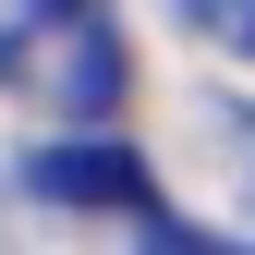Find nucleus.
<instances>
[{
	"label": "nucleus",
	"mask_w": 255,
	"mask_h": 255,
	"mask_svg": "<svg viewBox=\"0 0 255 255\" xmlns=\"http://www.w3.org/2000/svg\"><path fill=\"white\" fill-rule=\"evenodd\" d=\"M146 255H243V243H219V231H182V219H158V207H146Z\"/></svg>",
	"instance_id": "4"
},
{
	"label": "nucleus",
	"mask_w": 255,
	"mask_h": 255,
	"mask_svg": "<svg viewBox=\"0 0 255 255\" xmlns=\"http://www.w3.org/2000/svg\"><path fill=\"white\" fill-rule=\"evenodd\" d=\"M0 85L24 110H61L98 134L134 98V49H122L110 0H0Z\"/></svg>",
	"instance_id": "1"
},
{
	"label": "nucleus",
	"mask_w": 255,
	"mask_h": 255,
	"mask_svg": "<svg viewBox=\"0 0 255 255\" xmlns=\"http://www.w3.org/2000/svg\"><path fill=\"white\" fill-rule=\"evenodd\" d=\"M24 195H49V207H110V219H146V207H158V182H146V158H122V146H37V158H24Z\"/></svg>",
	"instance_id": "2"
},
{
	"label": "nucleus",
	"mask_w": 255,
	"mask_h": 255,
	"mask_svg": "<svg viewBox=\"0 0 255 255\" xmlns=\"http://www.w3.org/2000/svg\"><path fill=\"white\" fill-rule=\"evenodd\" d=\"M182 24H195L207 49H231V61H255V0H182Z\"/></svg>",
	"instance_id": "3"
}]
</instances>
